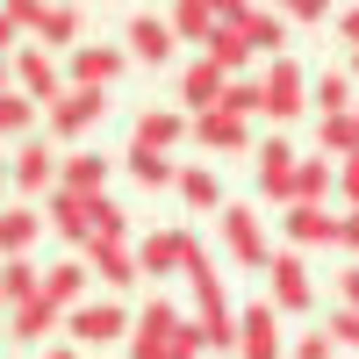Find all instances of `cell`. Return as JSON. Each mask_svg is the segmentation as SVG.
<instances>
[{
    "label": "cell",
    "mask_w": 359,
    "mask_h": 359,
    "mask_svg": "<svg viewBox=\"0 0 359 359\" xmlns=\"http://www.w3.org/2000/svg\"><path fill=\"white\" fill-rule=\"evenodd\" d=\"M15 86H22V94H29V101H36L43 115H50L57 101H65V94H72V79H65V72H57V57H50L43 43H22V50H15Z\"/></svg>",
    "instance_id": "6da1fadb"
},
{
    "label": "cell",
    "mask_w": 359,
    "mask_h": 359,
    "mask_svg": "<svg viewBox=\"0 0 359 359\" xmlns=\"http://www.w3.org/2000/svg\"><path fill=\"white\" fill-rule=\"evenodd\" d=\"M108 201V194H101ZM101 201L94 194H72V187H50L43 194V223L57 230V237H72V245H94L101 237Z\"/></svg>",
    "instance_id": "7a4b0ae2"
},
{
    "label": "cell",
    "mask_w": 359,
    "mask_h": 359,
    "mask_svg": "<svg viewBox=\"0 0 359 359\" xmlns=\"http://www.w3.org/2000/svg\"><path fill=\"white\" fill-rule=\"evenodd\" d=\"M309 108V79L294 57H273V65L259 72V115H273V123H287V115Z\"/></svg>",
    "instance_id": "3957f363"
},
{
    "label": "cell",
    "mask_w": 359,
    "mask_h": 359,
    "mask_svg": "<svg viewBox=\"0 0 359 359\" xmlns=\"http://www.w3.org/2000/svg\"><path fill=\"white\" fill-rule=\"evenodd\" d=\"M216 223H223V245L237 252V266H252V273H273V259H280V252L266 245V230H259V216H252L245 201H230Z\"/></svg>",
    "instance_id": "277c9868"
},
{
    "label": "cell",
    "mask_w": 359,
    "mask_h": 359,
    "mask_svg": "<svg viewBox=\"0 0 359 359\" xmlns=\"http://www.w3.org/2000/svg\"><path fill=\"white\" fill-rule=\"evenodd\" d=\"M130 331H137V316L123 302H86V309L65 316V338L72 345H115V338H130Z\"/></svg>",
    "instance_id": "5b68a950"
},
{
    "label": "cell",
    "mask_w": 359,
    "mask_h": 359,
    "mask_svg": "<svg viewBox=\"0 0 359 359\" xmlns=\"http://www.w3.org/2000/svg\"><path fill=\"white\" fill-rule=\"evenodd\" d=\"M180 323H187V316H180V309L165 302V294H151V302L137 309V331H130V359H165V345L180 338Z\"/></svg>",
    "instance_id": "8992f818"
},
{
    "label": "cell",
    "mask_w": 359,
    "mask_h": 359,
    "mask_svg": "<svg viewBox=\"0 0 359 359\" xmlns=\"http://www.w3.org/2000/svg\"><path fill=\"white\" fill-rule=\"evenodd\" d=\"M15 15H22V29L43 50H79V8H36V0H15Z\"/></svg>",
    "instance_id": "52a82bcc"
},
{
    "label": "cell",
    "mask_w": 359,
    "mask_h": 359,
    "mask_svg": "<svg viewBox=\"0 0 359 359\" xmlns=\"http://www.w3.org/2000/svg\"><path fill=\"white\" fill-rule=\"evenodd\" d=\"M237 359H287V338H280V309L273 302H252L245 316H237Z\"/></svg>",
    "instance_id": "ba28073f"
},
{
    "label": "cell",
    "mask_w": 359,
    "mask_h": 359,
    "mask_svg": "<svg viewBox=\"0 0 359 359\" xmlns=\"http://www.w3.org/2000/svg\"><path fill=\"white\" fill-rule=\"evenodd\" d=\"M194 245H201L194 230H151V237H137V266L144 273H187Z\"/></svg>",
    "instance_id": "9c48e42d"
},
{
    "label": "cell",
    "mask_w": 359,
    "mask_h": 359,
    "mask_svg": "<svg viewBox=\"0 0 359 359\" xmlns=\"http://www.w3.org/2000/svg\"><path fill=\"white\" fill-rule=\"evenodd\" d=\"M123 65H130V50H115V43H79L72 50V86H94V94H108L115 79H123Z\"/></svg>",
    "instance_id": "30bf717a"
},
{
    "label": "cell",
    "mask_w": 359,
    "mask_h": 359,
    "mask_svg": "<svg viewBox=\"0 0 359 359\" xmlns=\"http://www.w3.org/2000/svg\"><path fill=\"white\" fill-rule=\"evenodd\" d=\"M101 115H108V101L94 94V86H72V94L43 115V123H50V137H86V130L101 123Z\"/></svg>",
    "instance_id": "8fae6325"
},
{
    "label": "cell",
    "mask_w": 359,
    "mask_h": 359,
    "mask_svg": "<svg viewBox=\"0 0 359 359\" xmlns=\"http://www.w3.org/2000/svg\"><path fill=\"white\" fill-rule=\"evenodd\" d=\"M8 165H15V187H22V194H50V187H57V172H65V158H57L50 144H36V137H29Z\"/></svg>",
    "instance_id": "7c38bea8"
},
{
    "label": "cell",
    "mask_w": 359,
    "mask_h": 359,
    "mask_svg": "<svg viewBox=\"0 0 359 359\" xmlns=\"http://www.w3.org/2000/svg\"><path fill=\"white\" fill-rule=\"evenodd\" d=\"M309 302H316V287H309L302 252H280V259H273V309H280V316H302Z\"/></svg>",
    "instance_id": "4fadbf2b"
},
{
    "label": "cell",
    "mask_w": 359,
    "mask_h": 359,
    "mask_svg": "<svg viewBox=\"0 0 359 359\" xmlns=\"http://www.w3.org/2000/svg\"><path fill=\"white\" fill-rule=\"evenodd\" d=\"M57 331H65V309H57L50 294H36V302L8 309V338H22V345H50Z\"/></svg>",
    "instance_id": "5bb4252c"
},
{
    "label": "cell",
    "mask_w": 359,
    "mask_h": 359,
    "mask_svg": "<svg viewBox=\"0 0 359 359\" xmlns=\"http://www.w3.org/2000/svg\"><path fill=\"white\" fill-rule=\"evenodd\" d=\"M194 144H201V151H245V144H252V115L208 108V115H194Z\"/></svg>",
    "instance_id": "9a60e30c"
},
{
    "label": "cell",
    "mask_w": 359,
    "mask_h": 359,
    "mask_svg": "<svg viewBox=\"0 0 359 359\" xmlns=\"http://www.w3.org/2000/svg\"><path fill=\"white\" fill-rule=\"evenodd\" d=\"M123 43H130L137 65H165L180 36H172V22H165V15H130V36H123Z\"/></svg>",
    "instance_id": "2e32d148"
},
{
    "label": "cell",
    "mask_w": 359,
    "mask_h": 359,
    "mask_svg": "<svg viewBox=\"0 0 359 359\" xmlns=\"http://www.w3.org/2000/svg\"><path fill=\"white\" fill-rule=\"evenodd\" d=\"M86 266L101 273V287H108V294H123V287H137V280H144L137 245H86Z\"/></svg>",
    "instance_id": "e0dca14e"
},
{
    "label": "cell",
    "mask_w": 359,
    "mask_h": 359,
    "mask_svg": "<svg viewBox=\"0 0 359 359\" xmlns=\"http://www.w3.org/2000/svg\"><path fill=\"white\" fill-rule=\"evenodd\" d=\"M338 223H345V216H331V208H309V201L280 208V230H287V245H338Z\"/></svg>",
    "instance_id": "ac0fdd59"
},
{
    "label": "cell",
    "mask_w": 359,
    "mask_h": 359,
    "mask_svg": "<svg viewBox=\"0 0 359 359\" xmlns=\"http://www.w3.org/2000/svg\"><path fill=\"white\" fill-rule=\"evenodd\" d=\"M86 280H94V266H86V259H57V266H43V294H50L65 316L86 309Z\"/></svg>",
    "instance_id": "d6986e66"
},
{
    "label": "cell",
    "mask_w": 359,
    "mask_h": 359,
    "mask_svg": "<svg viewBox=\"0 0 359 359\" xmlns=\"http://www.w3.org/2000/svg\"><path fill=\"white\" fill-rule=\"evenodd\" d=\"M187 130H194V123H187L180 108H144V115H137V137H130V144H137V151H172V144L187 137Z\"/></svg>",
    "instance_id": "ffe728a7"
},
{
    "label": "cell",
    "mask_w": 359,
    "mask_h": 359,
    "mask_svg": "<svg viewBox=\"0 0 359 359\" xmlns=\"http://www.w3.org/2000/svg\"><path fill=\"white\" fill-rule=\"evenodd\" d=\"M223 86H230V72H216L208 57H194V65L180 72V101H187L194 115H208V108H223Z\"/></svg>",
    "instance_id": "44dd1931"
},
{
    "label": "cell",
    "mask_w": 359,
    "mask_h": 359,
    "mask_svg": "<svg viewBox=\"0 0 359 359\" xmlns=\"http://www.w3.org/2000/svg\"><path fill=\"white\" fill-rule=\"evenodd\" d=\"M294 165H302V158H294V144H259V187L266 194H273V201H294Z\"/></svg>",
    "instance_id": "7402d4cb"
},
{
    "label": "cell",
    "mask_w": 359,
    "mask_h": 359,
    "mask_svg": "<svg viewBox=\"0 0 359 359\" xmlns=\"http://www.w3.org/2000/svg\"><path fill=\"white\" fill-rule=\"evenodd\" d=\"M36 230H43L36 208H0V266H8V259H29Z\"/></svg>",
    "instance_id": "603a6c76"
},
{
    "label": "cell",
    "mask_w": 359,
    "mask_h": 359,
    "mask_svg": "<svg viewBox=\"0 0 359 359\" xmlns=\"http://www.w3.org/2000/svg\"><path fill=\"white\" fill-rule=\"evenodd\" d=\"M201 57L216 72H230V79H245V57H252V43H245V29H230V22H216V36L201 43Z\"/></svg>",
    "instance_id": "cb8c5ba5"
},
{
    "label": "cell",
    "mask_w": 359,
    "mask_h": 359,
    "mask_svg": "<svg viewBox=\"0 0 359 359\" xmlns=\"http://www.w3.org/2000/svg\"><path fill=\"white\" fill-rule=\"evenodd\" d=\"M57 187L94 194V201H101V194H108V158H101V151H72V158H65V172H57Z\"/></svg>",
    "instance_id": "d4e9b609"
},
{
    "label": "cell",
    "mask_w": 359,
    "mask_h": 359,
    "mask_svg": "<svg viewBox=\"0 0 359 359\" xmlns=\"http://www.w3.org/2000/svg\"><path fill=\"white\" fill-rule=\"evenodd\" d=\"M165 22H172V36L208 43V36H216V22H223V8H208V0H180V8H172Z\"/></svg>",
    "instance_id": "484cf974"
},
{
    "label": "cell",
    "mask_w": 359,
    "mask_h": 359,
    "mask_svg": "<svg viewBox=\"0 0 359 359\" xmlns=\"http://www.w3.org/2000/svg\"><path fill=\"white\" fill-rule=\"evenodd\" d=\"M338 187V165L331 158H302V165H294V201H309V208H323V194H331ZM287 201V208H294Z\"/></svg>",
    "instance_id": "4316f807"
},
{
    "label": "cell",
    "mask_w": 359,
    "mask_h": 359,
    "mask_svg": "<svg viewBox=\"0 0 359 359\" xmlns=\"http://www.w3.org/2000/svg\"><path fill=\"white\" fill-rule=\"evenodd\" d=\"M123 165H130V180H137V187H180V165H172L165 151H137V144H130V151H123Z\"/></svg>",
    "instance_id": "83f0119b"
},
{
    "label": "cell",
    "mask_w": 359,
    "mask_h": 359,
    "mask_svg": "<svg viewBox=\"0 0 359 359\" xmlns=\"http://www.w3.org/2000/svg\"><path fill=\"white\" fill-rule=\"evenodd\" d=\"M0 294H8V309L36 302V294H43V266H29V259H8V266H0Z\"/></svg>",
    "instance_id": "f1b7e54d"
},
{
    "label": "cell",
    "mask_w": 359,
    "mask_h": 359,
    "mask_svg": "<svg viewBox=\"0 0 359 359\" xmlns=\"http://www.w3.org/2000/svg\"><path fill=\"white\" fill-rule=\"evenodd\" d=\"M309 101H316L323 115H352V108H359V101H352V72H338V65H331V72H316Z\"/></svg>",
    "instance_id": "f546056e"
},
{
    "label": "cell",
    "mask_w": 359,
    "mask_h": 359,
    "mask_svg": "<svg viewBox=\"0 0 359 359\" xmlns=\"http://www.w3.org/2000/svg\"><path fill=\"white\" fill-rule=\"evenodd\" d=\"M180 201H187V208H223V180H216V165H187V172H180Z\"/></svg>",
    "instance_id": "4dcf8cb0"
},
{
    "label": "cell",
    "mask_w": 359,
    "mask_h": 359,
    "mask_svg": "<svg viewBox=\"0 0 359 359\" xmlns=\"http://www.w3.org/2000/svg\"><path fill=\"white\" fill-rule=\"evenodd\" d=\"M316 144H323V158H352L359 151V123H352V115H323V123H316Z\"/></svg>",
    "instance_id": "1f68e13d"
},
{
    "label": "cell",
    "mask_w": 359,
    "mask_h": 359,
    "mask_svg": "<svg viewBox=\"0 0 359 359\" xmlns=\"http://www.w3.org/2000/svg\"><path fill=\"white\" fill-rule=\"evenodd\" d=\"M29 123H36V101H29L22 86H15V94H0V137H22Z\"/></svg>",
    "instance_id": "d6a6232c"
},
{
    "label": "cell",
    "mask_w": 359,
    "mask_h": 359,
    "mask_svg": "<svg viewBox=\"0 0 359 359\" xmlns=\"http://www.w3.org/2000/svg\"><path fill=\"white\" fill-rule=\"evenodd\" d=\"M194 331H201V345H216V352L245 338V331H237V316H230V309H223V316H194Z\"/></svg>",
    "instance_id": "836d02e7"
},
{
    "label": "cell",
    "mask_w": 359,
    "mask_h": 359,
    "mask_svg": "<svg viewBox=\"0 0 359 359\" xmlns=\"http://www.w3.org/2000/svg\"><path fill=\"white\" fill-rule=\"evenodd\" d=\"M223 108L230 115H259V79H230L223 86Z\"/></svg>",
    "instance_id": "e575fe53"
},
{
    "label": "cell",
    "mask_w": 359,
    "mask_h": 359,
    "mask_svg": "<svg viewBox=\"0 0 359 359\" xmlns=\"http://www.w3.org/2000/svg\"><path fill=\"white\" fill-rule=\"evenodd\" d=\"M323 331H331V345H352V352H359V309H345V302H338Z\"/></svg>",
    "instance_id": "d590c367"
},
{
    "label": "cell",
    "mask_w": 359,
    "mask_h": 359,
    "mask_svg": "<svg viewBox=\"0 0 359 359\" xmlns=\"http://www.w3.org/2000/svg\"><path fill=\"white\" fill-rule=\"evenodd\" d=\"M22 36H29V29H22L15 0H8V8H0V57H15V50H22Z\"/></svg>",
    "instance_id": "8d00e7d4"
},
{
    "label": "cell",
    "mask_w": 359,
    "mask_h": 359,
    "mask_svg": "<svg viewBox=\"0 0 359 359\" xmlns=\"http://www.w3.org/2000/svg\"><path fill=\"white\" fill-rule=\"evenodd\" d=\"M331 352H338V345H331V331H302L287 359H331Z\"/></svg>",
    "instance_id": "74e56055"
},
{
    "label": "cell",
    "mask_w": 359,
    "mask_h": 359,
    "mask_svg": "<svg viewBox=\"0 0 359 359\" xmlns=\"http://www.w3.org/2000/svg\"><path fill=\"white\" fill-rule=\"evenodd\" d=\"M165 359H201V331H194V316L180 323V338L165 345Z\"/></svg>",
    "instance_id": "f35d334b"
},
{
    "label": "cell",
    "mask_w": 359,
    "mask_h": 359,
    "mask_svg": "<svg viewBox=\"0 0 359 359\" xmlns=\"http://www.w3.org/2000/svg\"><path fill=\"white\" fill-rule=\"evenodd\" d=\"M338 194H345V208H359V158L338 165Z\"/></svg>",
    "instance_id": "ab89813d"
},
{
    "label": "cell",
    "mask_w": 359,
    "mask_h": 359,
    "mask_svg": "<svg viewBox=\"0 0 359 359\" xmlns=\"http://www.w3.org/2000/svg\"><path fill=\"white\" fill-rule=\"evenodd\" d=\"M338 302L359 309V266H345V273H338Z\"/></svg>",
    "instance_id": "60d3db41"
},
{
    "label": "cell",
    "mask_w": 359,
    "mask_h": 359,
    "mask_svg": "<svg viewBox=\"0 0 359 359\" xmlns=\"http://www.w3.org/2000/svg\"><path fill=\"white\" fill-rule=\"evenodd\" d=\"M338 245H345V252H359V208H345V223H338Z\"/></svg>",
    "instance_id": "b9f144b4"
},
{
    "label": "cell",
    "mask_w": 359,
    "mask_h": 359,
    "mask_svg": "<svg viewBox=\"0 0 359 359\" xmlns=\"http://www.w3.org/2000/svg\"><path fill=\"white\" fill-rule=\"evenodd\" d=\"M338 36H345V43L359 50V8H345V15H338Z\"/></svg>",
    "instance_id": "7bdbcfd3"
},
{
    "label": "cell",
    "mask_w": 359,
    "mask_h": 359,
    "mask_svg": "<svg viewBox=\"0 0 359 359\" xmlns=\"http://www.w3.org/2000/svg\"><path fill=\"white\" fill-rule=\"evenodd\" d=\"M43 359H79V352L72 345H43Z\"/></svg>",
    "instance_id": "ee69618b"
},
{
    "label": "cell",
    "mask_w": 359,
    "mask_h": 359,
    "mask_svg": "<svg viewBox=\"0 0 359 359\" xmlns=\"http://www.w3.org/2000/svg\"><path fill=\"white\" fill-rule=\"evenodd\" d=\"M8 180H15V165H8V158H0V187H8Z\"/></svg>",
    "instance_id": "f6af8a7d"
},
{
    "label": "cell",
    "mask_w": 359,
    "mask_h": 359,
    "mask_svg": "<svg viewBox=\"0 0 359 359\" xmlns=\"http://www.w3.org/2000/svg\"><path fill=\"white\" fill-rule=\"evenodd\" d=\"M345 72H352V79H359V50H352V65H345Z\"/></svg>",
    "instance_id": "bcb514c9"
},
{
    "label": "cell",
    "mask_w": 359,
    "mask_h": 359,
    "mask_svg": "<svg viewBox=\"0 0 359 359\" xmlns=\"http://www.w3.org/2000/svg\"><path fill=\"white\" fill-rule=\"evenodd\" d=\"M352 123H359V108H352ZM352 158H359V151H352Z\"/></svg>",
    "instance_id": "7dc6e473"
},
{
    "label": "cell",
    "mask_w": 359,
    "mask_h": 359,
    "mask_svg": "<svg viewBox=\"0 0 359 359\" xmlns=\"http://www.w3.org/2000/svg\"><path fill=\"white\" fill-rule=\"evenodd\" d=\"M0 309H8V294H0Z\"/></svg>",
    "instance_id": "c3c4849f"
}]
</instances>
